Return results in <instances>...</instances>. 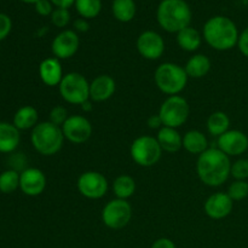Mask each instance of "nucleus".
<instances>
[{"instance_id":"f257e3e1","label":"nucleus","mask_w":248,"mask_h":248,"mask_svg":"<svg viewBox=\"0 0 248 248\" xmlns=\"http://www.w3.org/2000/svg\"><path fill=\"white\" fill-rule=\"evenodd\" d=\"M232 171L230 157L218 148H208L199 155L196 172L205 186L217 188L229 179Z\"/></svg>"},{"instance_id":"f03ea898","label":"nucleus","mask_w":248,"mask_h":248,"mask_svg":"<svg viewBox=\"0 0 248 248\" xmlns=\"http://www.w3.org/2000/svg\"><path fill=\"white\" fill-rule=\"evenodd\" d=\"M202 36L213 50L229 51L237 45L240 33L229 17L215 16L207 19L203 26Z\"/></svg>"},{"instance_id":"7ed1b4c3","label":"nucleus","mask_w":248,"mask_h":248,"mask_svg":"<svg viewBox=\"0 0 248 248\" xmlns=\"http://www.w3.org/2000/svg\"><path fill=\"white\" fill-rule=\"evenodd\" d=\"M191 10L184 0H162L157 6V23L169 33H178L190 26Z\"/></svg>"},{"instance_id":"20e7f679","label":"nucleus","mask_w":248,"mask_h":248,"mask_svg":"<svg viewBox=\"0 0 248 248\" xmlns=\"http://www.w3.org/2000/svg\"><path fill=\"white\" fill-rule=\"evenodd\" d=\"M64 140L62 128L53 125L50 121L39 123L31 130V144L34 149L44 156H52L57 154L62 149Z\"/></svg>"},{"instance_id":"39448f33","label":"nucleus","mask_w":248,"mask_h":248,"mask_svg":"<svg viewBox=\"0 0 248 248\" xmlns=\"http://www.w3.org/2000/svg\"><path fill=\"white\" fill-rule=\"evenodd\" d=\"M186 69L177 63H161L154 74L155 84L162 93L167 96H177L186 89L188 84Z\"/></svg>"},{"instance_id":"423d86ee","label":"nucleus","mask_w":248,"mask_h":248,"mask_svg":"<svg viewBox=\"0 0 248 248\" xmlns=\"http://www.w3.org/2000/svg\"><path fill=\"white\" fill-rule=\"evenodd\" d=\"M58 90L63 101L69 104L81 106L90 99V82L80 73L70 72L64 74L58 85Z\"/></svg>"},{"instance_id":"0eeeda50","label":"nucleus","mask_w":248,"mask_h":248,"mask_svg":"<svg viewBox=\"0 0 248 248\" xmlns=\"http://www.w3.org/2000/svg\"><path fill=\"white\" fill-rule=\"evenodd\" d=\"M130 154L133 161L142 167H152L160 161L162 149L156 137L140 136L132 142Z\"/></svg>"},{"instance_id":"6e6552de","label":"nucleus","mask_w":248,"mask_h":248,"mask_svg":"<svg viewBox=\"0 0 248 248\" xmlns=\"http://www.w3.org/2000/svg\"><path fill=\"white\" fill-rule=\"evenodd\" d=\"M161 118L164 126L178 128L186 124L190 114V107L184 97L169 96L164 102L157 113Z\"/></svg>"},{"instance_id":"1a4fd4ad","label":"nucleus","mask_w":248,"mask_h":248,"mask_svg":"<svg viewBox=\"0 0 248 248\" xmlns=\"http://www.w3.org/2000/svg\"><path fill=\"white\" fill-rule=\"evenodd\" d=\"M132 218V207L127 200L114 199L102 210V222L107 228L119 230L125 228Z\"/></svg>"},{"instance_id":"9d476101","label":"nucleus","mask_w":248,"mask_h":248,"mask_svg":"<svg viewBox=\"0 0 248 248\" xmlns=\"http://www.w3.org/2000/svg\"><path fill=\"white\" fill-rule=\"evenodd\" d=\"M77 188L84 198L98 200L107 194L109 188L106 176L97 171H86L78 178Z\"/></svg>"},{"instance_id":"9b49d317","label":"nucleus","mask_w":248,"mask_h":248,"mask_svg":"<svg viewBox=\"0 0 248 248\" xmlns=\"http://www.w3.org/2000/svg\"><path fill=\"white\" fill-rule=\"evenodd\" d=\"M61 128L65 140L73 144H82L92 135L91 123L82 115H69Z\"/></svg>"},{"instance_id":"f8f14e48","label":"nucleus","mask_w":248,"mask_h":248,"mask_svg":"<svg viewBox=\"0 0 248 248\" xmlns=\"http://www.w3.org/2000/svg\"><path fill=\"white\" fill-rule=\"evenodd\" d=\"M80 46L79 35L73 29H65L58 33L53 38L51 44V51L53 57L58 60H68L72 58L78 52Z\"/></svg>"},{"instance_id":"ddd939ff","label":"nucleus","mask_w":248,"mask_h":248,"mask_svg":"<svg viewBox=\"0 0 248 248\" xmlns=\"http://www.w3.org/2000/svg\"><path fill=\"white\" fill-rule=\"evenodd\" d=\"M137 50L145 60H159L165 52L164 38L154 31H143L137 39Z\"/></svg>"},{"instance_id":"4468645a","label":"nucleus","mask_w":248,"mask_h":248,"mask_svg":"<svg viewBox=\"0 0 248 248\" xmlns=\"http://www.w3.org/2000/svg\"><path fill=\"white\" fill-rule=\"evenodd\" d=\"M218 149L222 150L228 156H240L248 150V137L240 130H229L217 140Z\"/></svg>"},{"instance_id":"2eb2a0df","label":"nucleus","mask_w":248,"mask_h":248,"mask_svg":"<svg viewBox=\"0 0 248 248\" xmlns=\"http://www.w3.org/2000/svg\"><path fill=\"white\" fill-rule=\"evenodd\" d=\"M46 176L41 170L29 167L19 173V189L27 196H39L46 188Z\"/></svg>"},{"instance_id":"dca6fc26","label":"nucleus","mask_w":248,"mask_h":248,"mask_svg":"<svg viewBox=\"0 0 248 248\" xmlns=\"http://www.w3.org/2000/svg\"><path fill=\"white\" fill-rule=\"evenodd\" d=\"M203 208L206 215L211 219H223L232 213L234 208V201L227 193H216L205 201Z\"/></svg>"},{"instance_id":"f3484780","label":"nucleus","mask_w":248,"mask_h":248,"mask_svg":"<svg viewBox=\"0 0 248 248\" xmlns=\"http://www.w3.org/2000/svg\"><path fill=\"white\" fill-rule=\"evenodd\" d=\"M115 80L110 75H98L90 82V99L93 102L108 101L115 93Z\"/></svg>"},{"instance_id":"a211bd4d","label":"nucleus","mask_w":248,"mask_h":248,"mask_svg":"<svg viewBox=\"0 0 248 248\" xmlns=\"http://www.w3.org/2000/svg\"><path fill=\"white\" fill-rule=\"evenodd\" d=\"M39 77L46 86H58L64 77L61 61L56 57L45 58L39 65Z\"/></svg>"},{"instance_id":"6ab92c4d","label":"nucleus","mask_w":248,"mask_h":248,"mask_svg":"<svg viewBox=\"0 0 248 248\" xmlns=\"http://www.w3.org/2000/svg\"><path fill=\"white\" fill-rule=\"evenodd\" d=\"M156 140L161 147L162 152L173 154V153L181 150V148H183V137L177 131V128L162 126L157 132Z\"/></svg>"},{"instance_id":"aec40b11","label":"nucleus","mask_w":248,"mask_h":248,"mask_svg":"<svg viewBox=\"0 0 248 248\" xmlns=\"http://www.w3.org/2000/svg\"><path fill=\"white\" fill-rule=\"evenodd\" d=\"M21 140L19 130L10 123H0V153L10 154L17 149Z\"/></svg>"},{"instance_id":"412c9836","label":"nucleus","mask_w":248,"mask_h":248,"mask_svg":"<svg viewBox=\"0 0 248 248\" xmlns=\"http://www.w3.org/2000/svg\"><path fill=\"white\" fill-rule=\"evenodd\" d=\"M211 67H212V64H211V61L207 56L203 55V53H196L189 58L184 69H186L188 78L201 79L210 73Z\"/></svg>"},{"instance_id":"4be33fe9","label":"nucleus","mask_w":248,"mask_h":248,"mask_svg":"<svg viewBox=\"0 0 248 248\" xmlns=\"http://www.w3.org/2000/svg\"><path fill=\"white\" fill-rule=\"evenodd\" d=\"M202 43V35L194 27H186L177 33V44L186 52H195Z\"/></svg>"},{"instance_id":"5701e85b","label":"nucleus","mask_w":248,"mask_h":248,"mask_svg":"<svg viewBox=\"0 0 248 248\" xmlns=\"http://www.w3.org/2000/svg\"><path fill=\"white\" fill-rule=\"evenodd\" d=\"M183 148L190 154L200 155L208 149V140L201 131L190 130L183 136Z\"/></svg>"},{"instance_id":"b1692460","label":"nucleus","mask_w":248,"mask_h":248,"mask_svg":"<svg viewBox=\"0 0 248 248\" xmlns=\"http://www.w3.org/2000/svg\"><path fill=\"white\" fill-rule=\"evenodd\" d=\"M39 114L34 107L24 106L21 107L14 115V125L19 131L33 130L38 125Z\"/></svg>"},{"instance_id":"393cba45","label":"nucleus","mask_w":248,"mask_h":248,"mask_svg":"<svg viewBox=\"0 0 248 248\" xmlns=\"http://www.w3.org/2000/svg\"><path fill=\"white\" fill-rule=\"evenodd\" d=\"M207 131L213 137H219L230 130V119L224 111H215L207 119Z\"/></svg>"},{"instance_id":"a878e982","label":"nucleus","mask_w":248,"mask_h":248,"mask_svg":"<svg viewBox=\"0 0 248 248\" xmlns=\"http://www.w3.org/2000/svg\"><path fill=\"white\" fill-rule=\"evenodd\" d=\"M111 188H113V193L116 196V199L127 200L135 194L136 182L128 174H121L114 179Z\"/></svg>"},{"instance_id":"bb28decb","label":"nucleus","mask_w":248,"mask_h":248,"mask_svg":"<svg viewBox=\"0 0 248 248\" xmlns=\"http://www.w3.org/2000/svg\"><path fill=\"white\" fill-rule=\"evenodd\" d=\"M136 10L135 0H113L111 4L113 16L123 23H127L135 18Z\"/></svg>"},{"instance_id":"cd10ccee","label":"nucleus","mask_w":248,"mask_h":248,"mask_svg":"<svg viewBox=\"0 0 248 248\" xmlns=\"http://www.w3.org/2000/svg\"><path fill=\"white\" fill-rule=\"evenodd\" d=\"M74 5L80 17L85 19L94 18L102 10V0H75Z\"/></svg>"},{"instance_id":"c85d7f7f","label":"nucleus","mask_w":248,"mask_h":248,"mask_svg":"<svg viewBox=\"0 0 248 248\" xmlns=\"http://www.w3.org/2000/svg\"><path fill=\"white\" fill-rule=\"evenodd\" d=\"M19 188V173L16 170H6L0 173V193L11 194Z\"/></svg>"},{"instance_id":"c756f323","label":"nucleus","mask_w":248,"mask_h":248,"mask_svg":"<svg viewBox=\"0 0 248 248\" xmlns=\"http://www.w3.org/2000/svg\"><path fill=\"white\" fill-rule=\"evenodd\" d=\"M232 201H241L248 196V182L247 181H234L229 186L227 191Z\"/></svg>"},{"instance_id":"7c9ffc66","label":"nucleus","mask_w":248,"mask_h":248,"mask_svg":"<svg viewBox=\"0 0 248 248\" xmlns=\"http://www.w3.org/2000/svg\"><path fill=\"white\" fill-rule=\"evenodd\" d=\"M230 176L235 181H246L248 178V159H239L232 162Z\"/></svg>"},{"instance_id":"2f4dec72","label":"nucleus","mask_w":248,"mask_h":248,"mask_svg":"<svg viewBox=\"0 0 248 248\" xmlns=\"http://www.w3.org/2000/svg\"><path fill=\"white\" fill-rule=\"evenodd\" d=\"M51 22L57 28H64V27H67L70 22V14L68 11V9L56 7L53 10L52 15H51Z\"/></svg>"},{"instance_id":"473e14b6","label":"nucleus","mask_w":248,"mask_h":248,"mask_svg":"<svg viewBox=\"0 0 248 248\" xmlns=\"http://www.w3.org/2000/svg\"><path fill=\"white\" fill-rule=\"evenodd\" d=\"M68 118H69V115H68L67 108H64V107H62V106H56L51 109L50 120L48 121H50V123H52L53 125L62 127L63 124L67 121Z\"/></svg>"},{"instance_id":"72a5a7b5","label":"nucleus","mask_w":248,"mask_h":248,"mask_svg":"<svg viewBox=\"0 0 248 248\" xmlns=\"http://www.w3.org/2000/svg\"><path fill=\"white\" fill-rule=\"evenodd\" d=\"M12 21L7 15L0 12V41L6 39L9 34L11 33Z\"/></svg>"},{"instance_id":"f704fd0d","label":"nucleus","mask_w":248,"mask_h":248,"mask_svg":"<svg viewBox=\"0 0 248 248\" xmlns=\"http://www.w3.org/2000/svg\"><path fill=\"white\" fill-rule=\"evenodd\" d=\"M35 5V11L38 12L40 16H51L53 12L52 2L50 0H39Z\"/></svg>"},{"instance_id":"c9c22d12","label":"nucleus","mask_w":248,"mask_h":248,"mask_svg":"<svg viewBox=\"0 0 248 248\" xmlns=\"http://www.w3.org/2000/svg\"><path fill=\"white\" fill-rule=\"evenodd\" d=\"M237 47H239L240 52L248 58V27L242 31L240 34L239 41H237Z\"/></svg>"},{"instance_id":"e433bc0d","label":"nucleus","mask_w":248,"mask_h":248,"mask_svg":"<svg viewBox=\"0 0 248 248\" xmlns=\"http://www.w3.org/2000/svg\"><path fill=\"white\" fill-rule=\"evenodd\" d=\"M73 27H74V31L77 33H86L90 29V24L87 22V19L81 18V17L73 22Z\"/></svg>"},{"instance_id":"4c0bfd02","label":"nucleus","mask_w":248,"mask_h":248,"mask_svg":"<svg viewBox=\"0 0 248 248\" xmlns=\"http://www.w3.org/2000/svg\"><path fill=\"white\" fill-rule=\"evenodd\" d=\"M148 127L152 128V130H160V128L164 126V124H162V120L161 118H160L159 114H155V115H150L149 118H148Z\"/></svg>"},{"instance_id":"58836bf2","label":"nucleus","mask_w":248,"mask_h":248,"mask_svg":"<svg viewBox=\"0 0 248 248\" xmlns=\"http://www.w3.org/2000/svg\"><path fill=\"white\" fill-rule=\"evenodd\" d=\"M150 248H177V247L172 240L167 239V237H161V239H157L156 241H154V244L152 245V247Z\"/></svg>"},{"instance_id":"ea45409f","label":"nucleus","mask_w":248,"mask_h":248,"mask_svg":"<svg viewBox=\"0 0 248 248\" xmlns=\"http://www.w3.org/2000/svg\"><path fill=\"white\" fill-rule=\"evenodd\" d=\"M50 1L56 7H61V9H69L75 4V0H50Z\"/></svg>"},{"instance_id":"a19ab883","label":"nucleus","mask_w":248,"mask_h":248,"mask_svg":"<svg viewBox=\"0 0 248 248\" xmlns=\"http://www.w3.org/2000/svg\"><path fill=\"white\" fill-rule=\"evenodd\" d=\"M81 109L84 111H86V113H89V111H91L92 109H93V106H92V102L91 99H89V101L84 102V103L81 104Z\"/></svg>"},{"instance_id":"79ce46f5","label":"nucleus","mask_w":248,"mask_h":248,"mask_svg":"<svg viewBox=\"0 0 248 248\" xmlns=\"http://www.w3.org/2000/svg\"><path fill=\"white\" fill-rule=\"evenodd\" d=\"M21 1L26 2V4H36L39 0H21Z\"/></svg>"}]
</instances>
